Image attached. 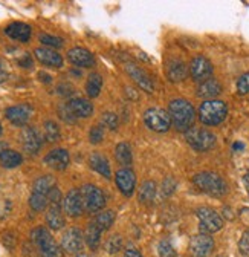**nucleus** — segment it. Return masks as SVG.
Returning a JSON list of instances; mask_svg holds the SVG:
<instances>
[{
  "label": "nucleus",
  "instance_id": "obj_1",
  "mask_svg": "<svg viewBox=\"0 0 249 257\" xmlns=\"http://www.w3.org/2000/svg\"><path fill=\"white\" fill-rule=\"evenodd\" d=\"M168 115H170L171 124L179 132H188L196 119V112H194L193 104L182 98L173 100L168 104Z\"/></svg>",
  "mask_w": 249,
  "mask_h": 257
},
{
  "label": "nucleus",
  "instance_id": "obj_2",
  "mask_svg": "<svg viewBox=\"0 0 249 257\" xmlns=\"http://www.w3.org/2000/svg\"><path fill=\"white\" fill-rule=\"evenodd\" d=\"M193 182L200 191L206 193L209 196H214V198H222L228 193V185H226L225 179L214 172L197 173L193 178Z\"/></svg>",
  "mask_w": 249,
  "mask_h": 257
},
{
  "label": "nucleus",
  "instance_id": "obj_3",
  "mask_svg": "<svg viewBox=\"0 0 249 257\" xmlns=\"http://www.w3.org/2000/svg\"><path fill=\"white\" fill-rule=\"evenodd\" d=\"M31 239L36 243L42 257H63V248H61L51 233L45 227H37L31 233Z\"/></svg>",
  "mask_w": 249,
  "mask_h": 257
},
{
  "label": "nucleus",
  "instance_id": "obj_4",
  "mask_svg": "<svg viewBox=\"0 0 249 257\" xmlns=\"http://www.w3.org/2000/svg\"><path fill=\"white\" fill-rule=\"evenodd\" d=\"M228 115V107L223 101L209 100L203 101L199 107V119L205 125H219L225 121Z\"/></svg>",
  "mask_w": 249,
  "mask_h": 257
},
{
  "label": "nucleus",
  "instance_id": "obj_5",
  "mask_svg": "<svg viewBox=\"0 0 249 257\" xmlns=\"http://www.w3.org/2000/svg\"><path fill=\"white\" fill-rule=\"evenodd\" d=\"M196 214L199 219V228L202 234H211L223 228V219L215 210L208 207H200L197 208Z\"/></svg>",
  "mask_w": 249,
  "mask_h": 257
},
{
  "label": "nucleus",
  "instance_id": "obj_6",
  "mask_svg": "<svg viewBox=\"0 0 249 257\" xmlns=\"http://www.w3.org/2000/svg\"><path fill=\"white\" fill-rule=\"evenodd\" d=\"M144 122L153 132L164 134L171 127V119L167 110L159 107H151L144 113Z\"/></svg>",
  "mask_w": 249,
  "mask_h": 257
},
{
  "label": "nucleus",
  "instance_id": "obj_7",
  "mask_svg": "<svg viewBox=\"0 0 249 257\" xmlns=\"http://www.w3.org/2000/svg\"><path fill=\"white\" fill-rule=\"evenodd\" d=\"M185 138H186V143L194 150H199V152L211 150L217 141L215 135L211 134L209 131H205V128H190V131L185 134Z\"/></svg>",
  "mask_w": 249,
  "mask_h": 257
},
{
  "label": "nucleus",
  "instance_id": "obj_8",
  "mask_svg": "<svg viewBox=\"0 0 249 257\" xmlns=\"http://www.w3.org/2000/svg\"><path fill=\"white\" fill-rule=\"evenodd\" d=\"M81 198H83V204L84 208L90 213H95L100 211L104 204H106V198H104V193L92 184H86L81 187Z\"/></svg>",
  "mask_w": 249,
  "mask_h": 257
},
{
  "label": "nucleus",
  "instance_id": "obj_9",
  "mask_svg": "<svg viewBox=\"0 0 249 257\" xmlns=\"http://www.w3.org/2000/svg\"><path fill=\"white\" fill-rule=\"evenodd\" d=\"M190 74L196 81H206L209 80V77L212 75V64L211 61L203 57V55H197L193 58L191 61V66H190Z\"/></svg>",
  "mask_w": 249,
  "mask_h": 257
},
{
  "label": "nucleus",
  "instance_id": "obj_10",
  "mask_svg": "<svg viewBox=\"0 0 249 257\" xmlns=\"http://www.w3.org/2000/svg\"><path fill=\"white\" fill-rule=\"evenodd\" d=\"M83 246H84V239H83L81 231L77 227L69 228L63 234V237H61V248H63L66 252L78 254L83 251Z\"/></svg>",
  "mask_w": 249,
  "mask_h": 257
},
{
  "label": "nucleus",
  "instance_id": "obj_11",
  "mask_svg": "<svg viewBox=\"0 0 249 257\" xmlns=\"http://www.w3.org/2000/svg\"><path fill=\"white\" fill-rule=\"evenodd\" d=\"M214 249V240L209 234H197L190 242V252L193 257H209Z\"/></svg>",
  "mask_w": 249,
  "mask_h": 257
},
{
  "label": "nucleus",
  "instance_id": "obj_12",
  "mask_svg": "<svg viewBox=\"0 0 249 257\" xmlns=\"http://www.w3.org/2000/svg\"><path fill=\"white\" fill-rule=\"evenodd\" d=\"M63 210L71 217L81 216V213L84 210V204H83V198H81V191L80 190L72 188L68 193L66 198L63 199Z\"/></svg>",
  "mask_w": 249,
  "mask_h": 257
},
{
  "label": "nucleus",
  "instance_id": "obj_13",
  "mask_svg": "<svg viewBox=\"0 0 249 257\" xmlns=\"http://www.w3.org/2000/svg\"><path fill=\"white\" fill-rule=\"evenodd\" d=\"M116 185L119 188V191L124 196H132L135 193V187H136V176L130 169H121L118 170L116 176H115Z\"/></svg>",
  "mask_w": 249,
  "mask_h": 257
},
{
  "label": "nucleus",
  "instance_id": "obj_14",
  "mask_svg": "<svg viewBox=\"0 0 249 257\" xmlns=\"http://www.w3.org/2000/svg\"><path fill=\"white\" fill-rule=\"evenodd\" d=\"M69 152L65 150V149H55V150H51L46 158H45V164L54 170H66L68 166H69Z\"/></svg>",
  "mask_w": 249,
  "mask_h": 257
},
{
  "label": "nucleus",
  "instance_id": "obj_15",
  "mask_svg": "<svg viewBox=\"0 0 249 257\" xmlns=\"http://www.w3.org/2000/svg\"><path fill=\"white\" fill-rule=\"evenodd\" d=\"M22 144L26 153L36 155L42 149V137L34 127H26L22 132Z\"/></svg>",
  "mask_w": 249,
  "mask_h": 257
},
{
  "label": "nucleus",
  "instance_id": "obj_16",
  "mask_svg": "<svg viewBox=\"0 0 249 257\" xmlns=\"http://www.w3.org/2000/svg\"><path fill=\"white\" fill-rule=\"evenodd\" d=\"M126 71H127V74L136 81V84L139 86V87H142L145 92H148V93H151L153 92V81H151V78H150V75L144 71V69H141L138 64H135V63H127L126 64Z\"/></svg>",
  "mask_w": 249,
  "mask_h": 257
},
{
  "label": "nucleus",
  "instance_id": "obj_17",
  "mask_svg": "<svg viewBox=\"0 0 249 257\" xmlns=\"http://www.w3.org/2000/svg\"><path fill=\"white\" fill-rule=\"evenodd\" d=\"M5 115L14 125H25L29 121L31 115H33V107L29 104L11 106L5 110Z\"/></svg>",
  "mask_w": 249,
  "mask_h": 257
},
{
  "label": "nucleus",
  "instance_id": "obj_18",
  "mask_svg": "<svg viewBox=\"0 0 249 257\" xmlns=\"http://www.w3.org/2000/svg\"><path fill=\"white\" fill-rule=\"evenodd\" d=\"M68 58L72 64L78 68H92L95 64V57L93 54L84 48H74L68 52Z\"/></svg>",
  "mask_w": 249,
  "mask_h": 257
},
{
  "label": "nucleus",
  "instance_id": "obj_19",
  "mask_svg": "<svg viewBox=\"0 0 249 257\" xmlns=\"http://www.w3.org/2000/svg\"><path fill=\"white\" fill-rule=\"evenodd\" d=\"M36 57L37 60L49 68H61L63 66V57H61L57 51L49 49V48H37L36 49Z\"/></svg>",
  "mask_w": 249,
  "mask_h": 257
},
{
  "label": "nucleus",
  "instance_id": "obj_20",
  "mask_svg": "<svg viewBox=\"0 0 249 257\" xmlns=\"http://www.w3.org/2000/svg\"><path fill=\"white\" fill-rule=\"evenodd\" d=\"M188 68L182 60L173 58L167 63V77L171 83H179L183 81L186 77H188Z\"/></svg>",
  "mask_w": 249,
  "mask_h": 257
},
{
  "label": "nucleus",
  "instance_id": "obj_21",
  "mask_svg": "<svg viewBox=\"0 0 249 257\" xmlns=\"http://www.w3.org/2000/svg\"><path fill=\"white\" fill-rule=\"evenodd\" d=\"M5 34L8 37H11L13 40H17V42H28L31 39V34H33V31H31V26L26 25V23H22V22H14L11 25H8L5 28Z\"/></svg>",
  "mask_w": 249,
  "mask_h": 257
},
{
  "label": "nucleus",
  "instance_id": "obj_22",
  "mask_svg": "<svg viewBox=\"0 0 249 257\" xmlns=\"http://www.w3.org/2000/svg\"><path fill=\"white\" fill-rule=\"evenodd\" d=\"M197 96H200V98H205L206 101L215 98L217 95H220L222 93V84L214 80V78H209L203 83H200L197 86Z\"/></svg>",
  "mask_w": 249,
  "mask_h": 257
},
{
  "label": "nucleus",
  "instance_id": "obj_23",
  "mask_svg": "<svg viewBox=\"0 0 249 257\" xmlns=\"http://www.w3.org/2000/svg\"><path fill=\"white\" fill-rule=\"evenodd\" d=\"M89 166L98 172L101 176H104L106 179H110L112 176V170H110V164H109V159L101 155V153H92L89 158Z\"/></svg>",
  "mask_w": 249,
  "mask_h": 257
},
{
  "label": "nucleus",
  "instance_id": "obj_24",
  "mask_svg": "<svg viewBox=\"0 0 249 257\" xmlns=\"http://www.w3.org/2000/svg\"><path fill=\"white\" fill-rule=\"evenodd\" d=\"M68 107L74 113L75 118H89L93 113V106L90 101L84 98H72L68 103Z\"/></svg>",
  "mask_w": 249,
  "mask_h": 257
},
{
  "label": "nucleus",
  "instance_id": "obj_25",
  "mask_svg": "<svg viewBox=\"0 0 249 257\" xmlns=\"http://www.w3.org/2000/svg\"><path fill=\"white\" fill-rule=\"evenodd\" d=\"M46 223L52 230H61L65 227V217L61 214L60 205H51V208L46 213Z\"/></svg>",
  "mask_w": 249,
  "mask_h": 257
},
{
  "label": "nucleus",
  "instance_id": "obj_26",
  "mask_svg": "<svg viewBox=\"0 0 249 257\" xmlns=\"http://www.w3.org/2000/svg\"><path fill=\"white\" fill-rule=\"evenodd\" d=\"M115 156H116V161L119 164L129 167L133 161V155H132V147L129 143H119L115 149Z\"/></svg>",
  "mask_w": 249,
  "mask_h": 257
},
{
  "label": "nucleus",
  "instance_id": "obj_27",
  "mask_svg": "<svg viewBox=\"0 0 249 257\" xmlns=\"http://www.w3.org/2000/svg\"><path fill=\"white\" fill-rule=\"evenodd\" d=\"M101 233H103V230L98 227L97 223H93V222L89 223V227H87V230H86V237H84V240H86V243L89 245L90 249H97V248L100 246Z\"/></svg>",
  "mask_w": 249,
  "mask_h": 257
},
{
  "label": "nucleus",
  "instance_id": "obj_28",
  "mask_svg": "<svg viewBox=\"0 0 249 257\" xmlns=\"http://www.w3.org/2000/svg\"><path fill=\"white\" fill-rule=\"evenodd\" d=\"M101 87H103V77L100 74H90L89 78H87V83H86V92L90 98H97L101 92Z\"/></svg>",
  "mask_w": 249,
  "mask_h": 257
},
{
  "label": "nucleus",
  "instance_id": "obj_29",
  "mask_svg": "<svg viewBox=\"0 0 249 257\" xmlns=\"http://www.w3.org/2000/svg\"><path fill=\"white\" fill-rule=\"evenodd\" d=\"M22 155L14 152V150H10L7 149L2 155H0V164H2L5 169H16L17 166L22 164Z\"/></svg>",
  "mask_w": 249,
  "mask_h": 257
},
{
  "label": "nucleus",
  "instance_id": "obj_30",
  "mask_svg": "<svg viewBox=\"0 0 249 257\" xmlns=\"http://www.w3.org/2000/svg\"><path fill=\"white\" fill-rule=\"evenodd\" d=\"M55 187V179L49 175L46 176H42L39 178L36 182H34V187H33V191L36 193H40V195H45L48 196L49 195V191Z\"/></svg>",
  "mask_w": 249,
  "mask_h": 257
},
{
  "label": "nucleus",
  "instance_id": "obj_31",
  "mask_svg": "<svg viewBox=\"0 0 249 257\" xmlns=\"http://www.w3.org/2000/svg\"><path fill=\"white\" fill-rule=\"evenodd\" d=\"M156 196V184L153 181H145L139 188V201L142 204H150Z\"/></svg>",
  "mask_w": 249,
  "mask_h": 257
},
{
  "label": "nucleus",
  "instance_id": "obj_32",
  "mask_svg": "<svg viewBox=\"0 0 249 257\" xmlns=\"http://www.w3.org/2000/svg\"><path fill=\"white\" fill-rule=\"evenodd\" d=\"M113 220H115V211L106 210V211H101L100 214H97V217H95V220H93V223H97L98 227L104 231V230H109L112 227Z\"/></svg>",
  "mask_w": 249,
  "mask_h": 257
},
{
  "label": "nucleus",
  "instance_id": "obj_33",
  "mask_svg": "<svg viewBox=\"0 0 249 257\" xmlns=\"http://www.w3.org/2000/svg\"><path fill=\"white\" fill-rule=\"evenodd\" d=\"M48 204H49L48 196L40 195V193H36V191L31 193V196H29V207L33 208L34 211H43L48 207Z\"/></svg>",
  "mask_w": 249,
  "mask_h": 257
},
{
  "label": "nucleus",
  "instance_id": "obj_34",
  "mask_svg": "<svg viewBox=\"0 0 249 257\" xmlns=\"http://www.w3.org/2000/svg\"><path fill=\"white\" fill-rule=\"evenodd\" d=\"M45 138L48 143H55L60 138V127L54 121H46L45 122Z\"/></svg>",
  "mask_w": 249,
  "mask_h": 257
},
{
  "label": "nucleus",
  "instance_id": "obj_35",
  "mask_svg": "<svg viewBox=\"0 0 249 257\" xmlns=\"http://www.w3.org/2000/svg\"><path fill=\"white\" fill-rule=\"evenodd\" d=\"M40 43L48 46L49 49L51 48H61L65 45L63 39L61 37H57V36H49V34H42L40 36Z\"/></svg>",
  "mask_w": 249,
  "mask_h": 257
},
{
  "label": "nucleus",
  "instance_id": "obj_36",
  "mask_svg": "<svg viewBox=\"0 0 249 257\" xmlns=\"http://www.w3.org/2000/svg\"><path fill=\"white\" fill-rule=\"evenodd\" d=\"M158 252H159L161 257H176V255H177L174 246H173L171 242L167 240V239L159 242V245H158Z\"/></svg>",
  "mask_w": 249,
  "mask_h": 257
},
{
  "label": "nucleus",
  "instance_id": "obj_37",
  "mask_svg": "<svg viewBox=\"0 0 249 257\" xmlns=\"http://www.w3.org/2000/svg\"><path fill=\"white\" fill-rule=\"evenodd\" d=\"M122 246V239L121 236L115 234V236H110L107 240H106V251L109 254H116Z\"/></svg>",
  "mask_w": 249,
  "mask_h": 257
},
{
  "label": "nucleus",
  "instance_id": "obj_38",
  "mask_svg": "<svg viewBox=\"0 0 249 257\" xmlns=\"http://www.w3.org/2000/svg\"><path fill=\"white\" fill-rule=\"evenodd\" d=\"M103 119V125H106L109 131H116V127H118V124H119V119H118V115H115V113H112V112H106V113H103V116H101Z\"/></svg>",
  "mask_w": 249,
  "mask_h": 257
},
{
  "label": "nucleus",
  "instance_id": "obj_39",
  "mask_svg": "<svg viewBox=\"0 0 249 257\" xmlns=\"http://www.w3.org/2000/svg\"><path fill=\"white\" fill-rule=\"evenodd\" d=\"M89 140H90L92 144H100V143H103V140H104V128L101 125L92 127L90 132H89Z\"/></svg>",
  "mask_w": 249,
  "mask_h": 257
},
{
  "label": "nucleus",
  "instance_id": "obj_40",
  "mask_svg": "<svg viewBox=\"0 0 249 257\" xmlns=\"http://www.w3.org/2000/svg\"><path fill=\"white\" fill-rule=\"evenodd\" d=\"M58 115H60V118L63 119V121L71 122V124H74L77 121V118L74 116V113L71 112V109L68 107V104H63V106L58 107Z\"/></svg>",
  "mask_w": 249,
  "mask_h": 257
},
{
  "label": "nucleus",
  "instance_id": "obj_41",
  "mask_svg": "<svg viewBox=\"0 0 249 257\" xmlns=\"http://www.w3.org/2000/svg\"><path fill=\"white\" fill-rule=\"evenodd\" d=\"M237 90H238L240 95L249 93V72L243 74V75L238 78V81H237Z\"/></svg>",
  "mask_w": 249,
  "mask_h": 257
},
{
  "label": "nucleus",
  "instance_id": "obj_42",
  "mask_svg": "<svg viewBox=\"0 0 249 257\" xmlns=\"http://www.w3.org/2000/svg\"><path fill=\"white\" fill-rule=\"evenodd\" d=\"M238 249L244 257H249V231L243 233V236L238 242Z\"/></svg>",
  "mask_w": 249,
  "mask_h": 257
},
{
  "label": "nucleus",
  "instance_id": "obj_43",
  "mask_svg": "<svg viewBox=\"0 0 249 257\" xmlns=\"http://www.w3.org/2000/svg\"><path fill=\"white\" fill-rule=\"evenodd\" d=\"M174 190H176V181L173 178H167L162 182V195L164 196H170Z\"/></svg>",
  "mask_w": 249,
  "mask_h": 257
},
{
  "label": "nucleus",
  "instance_id": "obj_44",
  "mask_svg": "<svg viewBox=\"0 0 249 257\" xmlns=\"http://www.w3.org/2000/svg\"><path fill=\"white\" fill-rule=\"evenodd\" d=\"M48 199H49L51 205H60V202H61V193H60V190H58L57 185L49 191Z\"/></svg>",
  "mask_w": 249,
  "mask_h": 257
},
{
  "label": "nucleus",
  "instance_id": "obj_45",
  "mask_svg": "<svg viewBox=\"0 0 249 257\" xmlns=\"http://www.w3.org/2000/svg\"><path fill=\"white\" fill-rule=\"evenodd\" d=\"M57 92H58V95H71L69 92H74V89H72V86L71 84H66V83H63V84H60L58 87H57Z\"/></svg>",
  "mask_w": 249,
  "mask_h": 257
},
{
  "label": "nucleus",
  "instance_id": "obj_46",
  "mask_svg": "<svg viewBox=\"0 0 249 257\" xmlns=\"http://www.w3.org/2000/svg\"><path fill=\"white\" fill-rule=\"evenodd\" d=\"M19 64H20L22 68H31V66H33V57L28 55V54L23 55V58L19 60Z\"/></svg>",
  "mask_w": 249,
  "mask_h": 257
},
{
  "label": "nucleus",
  "instance_id": "obj_47",
  "mask_svg": "<svg viewBox=\"0 0 249 257\" xmlns=\"http://www.w3.org/2000/svg\"><path fill=\"white\" fill-rule=\"evenodd\" d=\"M124 257H142V255H141V252H139L138 249H135V248H129L126 252H124Z\"/></svg>",
  "mask_w": 249,
  "mask_h": 257
},
{
  "label": "nucleus",
  "instance_id": "obj_48",
  "mask_svg": "<svg viewBox=\"0 0 249 257\" xmlns=\"http://www.w3.org/2000/svg\"><path fill=\"white\" fill-rule=\"evenodd\" d=\"M39 78H40L43 83H46V84H49V83L52 81V77H51V75H48L46 72H40V74H39Z\"/></svg>",
  "mask_w": 249,
  "mask_h": 257
},
{
  "label": "nucleus",
  "instance_id": "obj_49",
  "mask_svg": "<svg viewBox=\"0 0 249 257\" xmlns=\"http://www.w3.org/2000/svg\"><path fill=\"white\" fill-rule=\"evenodd\" d=\"M243 182H244V187H246L247 195H249V173H246V175L243 176Z\"/></svg>",
  "mask_w": 249,
  "mask_h": 257
},
{
  "label": "nucleus",
  "instance_id": "obj_50",
  "mask_svg": "<svg viewBox=\"0 0 249 257\" xmlns=\"http://www.w3.org/2000/svg\"><path fill=\"white\" fill-rule=\"evenodd\" d=\"M232 149H234V150H241V149H244V146H243L241 143H238V141H237V143L232 146Z\"/></svg>",
  "mask_w": 249,
  "mask_h": 257
},
{
  "label": "nucleus",
  "instance_id": "obj_51",
  "mask_svg": "<svg viewBox=\"0 0 249 257\" xmlns=\"http://www.w3.org/2000/svg\"><path fill=\"white\" fill-rule=\"evenodd\" d=\"M5 150H7V144L4 141H0V155H2Z\"/></svg>",
  "mask_w": 249,
  "mask_h": 257
},
{
  "label": "nucleus",
  "instance_id": "obj_52",
  "mask_svg": "<svg viewBox=\"0 0 249 257\" xmlns=\"http://www.w3.org/2000/svg\"><path fill=\"white\" fill-rule=\"evenodd\" d=\"M5 80H7V74H2V72H0V83L5 81Z\"/></svg>",
  "mask_w": 249,
  "mask_h": 257
},
{
  "label": "nucleus",
  "instance_id": "obj_53",
  "mask_svg": "<svg viewBox=\"0 0 249 257\" xmlns=\"http://www.w3.org/2000/svg\"><path fill=\"white\" fill-rule=\"evenodd\" d=\"M78 257H89V255H86V254H81V255H78Z\"/></svg>",
  "mask_w": 249,
  "mask_h": 257
},
{
  "label": "nucleus",
  "instance_id": "obj_54",
  "mask_svg": "<svg viewBox=\"0 0 249 257\" xmlns=\"http://www.w3.org/2000/svg\"><path fill=\"white\" fill-rule=\"evenodd\" d=\"M0 135H2V124H0Z\"/></svg>",
  "mask_w": 249,
  "mask_h": 257
},
{
  "label": "nucleus",
  "instance_id": "obj_55",
  "mask_svg": "<svg viewBox=\"0 0 249 257\" xmlns=\"http://www.w3.org/2000/svg\"><path fill=\"white\" fill-rule=\"evenodd\" d=\"M0 68H2V63H0Z\"/></svg>",
  "mask_w": 249,
  "mask_h": 257
}]
</instances>
